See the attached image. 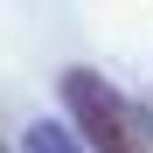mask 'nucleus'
<instances>
[{
	"label": "nucleus",
	"mask_w": 153,
	"mask_h": 153,
	"mask_svg": "<svg viewBox=\"0 0 153 153\" xmlns=\"http://www.w3.org/2000/svg\"><path fill=\"white\" fill-rule=\"evenodd\" d=\"M0 153H7V139H0Z\"/></svg>",
	"instance_id": "obj_2"
},
{
	"label": "nucleus",
	"mask_w": 153,
	"mask_h": 153,
	"mask_svg": "<svg viewBox=\"0 0 153 153\" xmlns=\"http://www.w3.org/2000/svg\"><path fill=\"white\" fill-rule=\"evenodd\" d=\"M63 97H70V118H76V132L91 139V153H153L146 118L125 105V97L105 84V76L70 70V76H63Z\"/></svg>",
	"instance_id": "obj_1"
}]
</instances>
